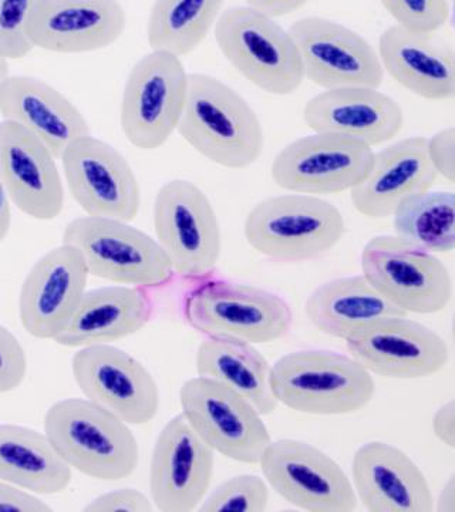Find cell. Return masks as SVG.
Listing matches in <instances>:
<instances>
[{"label": "cell", "mask_w": 455, "mask_h": 512, "mask_svg": "<svg viewBox=\"0 0 455 512\" xmlns=\"http://www.w3.org/2000/svg\"><path fill=\"white\" fill-rule=\"evenodd\" d=\"M214 29L219 52L249 83L273 96L298 92L305 80L298 47L275 18L234 6L221 13Z\"/></svg>", "instance_id": "cell-5"}, {"label": "cell", "mask_w": 455, "mask_h": 512, "mask_svg": "<svg viewBox=\"0 0 455 512\" xmlns=\"http://www.w3.org/2000/svg\"><path fill=\"white\" fill-rule=\"evenodd\" d=\"M357 501L369 512H433L436 500L409 454L386 441H369L352 460Z\"/></svg>", "instance_id": "cell-21"}, {"label": "cell", "mask_w": 455, "mask_h": 512, "mask_svg": "<svg viewBox=\"0 0 455 512\" xmlns=\"http://www.w3.org/2000/svg\"><path fill=\"white\" fill-rule=\"evenodd\" d=\"M276 400L293 412L312 416H345L372 402V373L352 356L329 350H298L272 366Z\"/></svg>", "instance_id": "cell-4"}, {"label": "cell", "mask_w": 455, "mask_h": 512, "mask_svg": "<svg viewBox=\"0 0 455 512\" xmlns=\"http://www.w3.org/2000/svg\"><path fill=\"white\" fill-rule=\"evenodd\" d=\"M86 512H153L151 497L136 488H119L91 500L84 507Z\"/></svg>", "instance_id": "cell-37"}, {"label": "cell", "mask_w": 455, "mask_h": 512, "mask_svg": "<svg viewBox=\"0 0 455 512\" xmlns=\"http://www.w3.org/2000/svg\"><path fill=\"white\" fill-rule=\"evenodd\" d=\"M127 13L117 0H40L33 13V45L59 55L99 52L119 42Z\"/></svg>", "instance_id": "cell-22"}, {"label": "cell", "mask_w": 455, "mask_h": 512, "mask_svg": "<svg viewBox=\"0 0 455 512\" xmlns=\"http://www.w3.org/2000/svg\"><path fill=\"white\" fill-rule=\"evenodd\" d=\"M60 160L67 188L86 215L136 220L141 207L140 184L116 147L89 134L73 141Z\"/></svg>", "instance_id": "cell-14"}, {"label": "cell", "mask_w": 455, "mask_h": 512, "mask_svg": "<svg viewBox=\"0 0 455 512\" xmlns=\"http://www.w3.org/2000/svg\"><path fill=\"white\" fill-rule=\"evenodd\" d=\"M28 375V356L18 338L0 323V394L19 389Z\"/></svg>", "instance_id": "cell-36"}, {"label": "cell", "mask_w": 455, "mask_h": 512, "mask_svg": "<svg viewBox=\"0 0 455 512\" xmlns=\"http://www.w3.org/2000/svg\"><path fill=\"white\" fill-rule=\"evenodd\" d=\"M153 312L146 288L114 285L86 291L55 342L79 349L111 345L146 328Z\"/></svg>", "instance_id": "cell-27"}, {"label": "cell", "mask_w": 455, "mask_h": 512, "mask_svg": "<svg viewBox=\"0 0 455 512\" xmlns=\"http://www.w3.org/2000/svg\"><path fill=\"white\" fill-rule=\"evenodd\" d=\"M56 160L35 134L13 121H0V181L9 200L33 220H56L63 212V178Z\"/></svg>", "instance_id": "cell-20"}, {"label": "cell", "mask_w": 455, "mask_h": 512, "mask_svg": "<svg viewBox=\"0 0 455 512\" xmlns=\"http://www.w3.org/2000/svg\"><path fill=\"white\" fill-rule=\"evenodd\" d=\"M303 76L322 89L374 87L384 80L379 53L362 35L335 20L308 16L289 28Z\"/></svg>", "instance_id": "cell-16"}, {"label": "cell", "mask_w": 455, "mask_h": 512, "mask_svg": "<svg viewBox=\"0 0 455 512\" xmlns=\"http://www.w3.org/2000/svg\"><path fill=\"white\" fill-rule=\"evenodd\" d=\"M437 178L430 138H404L374 153L369 173L350 191V198L363 217L384 220L404 201L431 190Z\"/></svg>", "instance_id": "cell-23"}, {"label": "cell", "mask_w": 455, "mask_h": 512, "mask_svg": "<svg viewBox=\"0 0 455 512\" xmlns=\"http://www.w3.org/2000/svg\"><path fill=\"white\" fill-rule=\"evenodd\" d=\"M73 468L57 453L46 433L0 424V480L33 494L63 493L72 483Z\"/></svg>", "instance_id": "cell-30"}, {"label": "cell", "mask_w": 455, "mask_h": 512, "mask_svg": "<svg viewBox=\"0 0 455 512\" xmlns=\"http://www.w3.org/2000/svg\"><path fill=\"white\" fill-rule=\"evenodd\" d=\"M10 227H12V220L0 215V242L5 241L6 237H8Z\"/></svg>", "instance_id": "cell-44"}, {"label": "cell", "mask_w": 455, "mask_h": 512, "mask_svg": "<svg viewBox=\"0 0 455 512\" xmlns=\"http://www.w3.org/2000/svg\"><path fill=\"white\" fill-rule=\"evenodd\" d=\"M377 53L384 73L414 96L454 100L455 52L434 33L411 32L394 25L380 36Z\"/></svg>", "instance_id": "cell-26"}, {"label": "cell", "mask_w": 455, "mask_h": 512, "mask_svg": "<svg viewBox=\"0 0 455 512\" xmlns=\"http://www.w3.org/2000/svg\"><path fill=\"white\" fill-rule=\"evenodd\" d=\"M89 268L79 249L63 244L50 249L30 269L19 293L23 329L40 340H55L66 328L86 293Z\"/></svg>", "instance_id": "cell-19"}, {"label": "cell", "mask_w": 455, "mask_h": 512, "mask_svg": "<svg viewBox=\"0 0 455 512\" xmlns=\"http://www.w3.org/2000/svg\"><path fill=\"white\" fill-rule=\"evenodd\" d=\"M197 376L207 377L234 390L254 404L262 416L278 409L272 387V366L252 343L208 338L195 353Z\"/></svg>", "instance_id": "cell-29"}, {"label": "cell", "mask_w": 455, "mask_h": 512, "mask_svg": "<svg viewBox=\"0 0 455 512\" xmlns=\"http://www.w3.org/2000/svg\"><path fill=\"white\" fill-rule=\"evenodd\" d=\"M63 242L79 249L91 276L113 284L158 288L175 274L157 239L127 221L79 217L64 228Z\"/></svg>", "instance_id": "cell-7"}, {"label": "cell", "mask_w": 455, "mask_h": 512, "mask_svg": "<svg viewBox=\"0 0 455 512\" xmlns=\"http://www.w3.org/2000/svg\"><path fill=\"white\" fill-rule=\"evenodd\" d=\"M430 151L438 175L455 185V127L434 134L430 138Z\"/></svg>", "instance_id": "cell-38"}, {"label": "cell", "mask_w": 455, "mask_h": 512, "mask_svg": "<svg viewBox=\"0 0 455 512\" xmlns=\"http://www.w3.org/2000/svg\"><path fill=\"white\" fill-rule=\"evenodd\" d=\"M436 510L438 512H455V471L441 490L440 497L436 501Z\"/></svg>", "instance_id": "cell-42"}, {"label": "cell", "mask_w": 455, "mask_h": 512, "mask_svg": "<svg viewBox=\"0 0 455 512\" xmlns=\"http://www.w3.org/2000/svg\"><path fill=\"white\" fill-rule=\"evenodd\" d=\"M400 28L436 33L450 18V0H379Z\"/></svg>", "instance_id": "cell-35"}, {"label": "cell", "mask_w": 455, "mask_h": 512, "mask_svg": "<svg viewBox=\"0 0 455 512\" xmlns=\"http://www.w3.org/2000/svg\"><path fill=\"white\" fill-rule=\"evenodd\" d=\"M9 76V60L5 56L0 55V86Z\"/></svg>", "instance_id": "cell-45"}, {"label": "cell", "mask_w": 455, "mask_h": 512, "mask_svg": "<svg viewBox=\"0 0 455 512\" xmlns=\"http://www.w3.org/2000/svg\"><path fill=\"white\" fill-rule=\"evenodd\" d=\"M72 375L86 399L130 426L150 423L160 410V389L150 370L116 346L80 348L72 357Z\"/></svg>", "instance_id": "cell-15"}, {"label": "cell", "mask_w": 455, "mask_h": 512, "mask_svg": "<svg viewBox=\"0 0 455 512\" xmlns=\"http://www.w3.org/2000/svg\"><path fill=\"white\" fill-rule=\"evenodd\" d=\"M309 2L310 0H246V5L276 19L291 15Z\"/></svg>", "instance_id": "cell-41"}, {"label": "cell", "mask_w": 455, "mask_h": 512, "mask_svg": "<svg viewBox=\"0 0 455 512\" xmlns=\"http://www.w3.org/2000/svg\"><path fill=\"white\" fill-rule=\"evenodd\" d=\"M180 406L198 436L229 460L259 464L271 444V433L254 404L215 380H187L180 389Z\"/></svg>", "instance_id": "cell-11"}, {"label": "cell", "mask_w": 455, "mask_h": 512, "mask_svg": "<svg viewBox=\"0 0 455 512\" xmlns=\"http://www.w3.org/2000/svg\"><path fill=\"white\" fill-rule=\"evenodd\" d=\"M0 114L3 120L35 134L59 160L73 141L90 134L89 123L76 104L37 77L9 76L3 82Z\"/></svg>", "instance_id": "cell-25"}, {"label": "cell", "mask_w": 455, "mask_h": 512, "mask_svg": "<svg viewBox=\"0 0 455 512\" xmlns=\"http://www.w3.org/2000/svg\"><path fill=\"white\" fill-rule=\"evenodd\" d=\"M0 512H52V507L30 491L0 480Z\"/></svg>", "instance_id": "cell-39"}, {"label": "cell", "mask_w": 455, "mask_h": 512, "mask_svg": "<svg viewBox=\"0 0 455 512\" xmlns=\"http://www.w3.org/2000/svg\"><path fill=\"white\" fill-rule=\"evenodd\" d=\"M190 74L181 57L151 50L128 73L120 104V126L131 146L158 150L180 126Z\"/></svg>", "instance_id": "cell-8"}, {"label": "cell", "mask_w": 455, "mask_h": 512, "mask_svg": "<svg viewBox=\"0 0 455 512\" xmlns=\"http://www.w3.org/2000/svg\"><path fill=\"white\" fill-rule=\"evenodd\" d=\"M155 239L170 259L175 274L205 278L218 265L222 232L208 195L187 180L165 183L155 195Z\"/></svg>", "instance_id": "cell-9"}, {"label": "cell", "mask_w": 455, "mask_h": 512, "mask_svg": "<svg viewBox=\"0 0 455 512\" xmlns=\"http://www.w3.org/2000/svg\"><path fill=\"white\" fill-rule=\"evenodd\" d=\"M303 121L313 133L340 134L376 147L399 136L404 113L379 89L340 87L310 99L303 107Z\"/></svg>", "instance_id": "cell-24"}, {"label": "cell", "mask_w": 455, "mask_h": 512, "mask_svg": "<svg viewBox=\"0 0 455 512\" xmlns=\"http://www.w3.org/2000/svg\"><path fill=\"white\" fill-rule=\"evenodd\" d=\"M350 356L384 379H426L446 367L447 343L423 323L407 316L377 320L346 340Z\"/></svg>", "instance_id": "cell-18"}, {"label": "cell", "mask_w": 455, "mask_h": 512, "mask_svg": "<svg viewBox=\"0 0 455 512\" xmlns=\"http://www.w3.org/2000/svg\"><path fill=\"white\" fill-rule=\"evenodd\" d=\"M225 0H155L147 23L151 50L191 55L207 39Z\"/></svg>", "instance_id": "cell-31"}, {"label": "cell", "mask_w": 455, "mask_h": 512, "mask_svg": "<svg viewBox=\"0 0 455 512\" xmlns=\"http://www.w3.org/2000/svg\"><path fill=\"white\" fill-rule=\"evenodd\" d=\"M188 325L207 338L237 339L252 345L281 340L291 332L289 303L266 289L227 281H208L184 301Z\"/></svg>", "instance_id": "cell-6"}, {"label": "cell", "mask_w": 455, "mask_h": 512, "mask_svg": "<svg viewBox=\"0 0 455 512\" xmlns=\"http://www.w3.org/2000/svg\"><path fill=\"white\" fill-rule=\"evenodd\" d=\"M394 231L414 247L430 254L455 249V192H421L409 198L393 214Z\"/></svg>", "instance_id": "cell-32"}, {"label": "cell", "mask_w": 455, "mask_h": 512, "mask_svg": "<svg viewBox=\"0 0 455 512\" xmlns=\"http://www.w3.org/2000/svg\"><path fill=\"white\" fill-rule=\"evenodd\" d=\"M451 335H453V342L455 346V312L453 315V322H451Z\"/></svg>", "instance_id": "cell-46"}, {"label": "cell", "mask_w": 455, "mask_h": 512, "mask_svg": "<svg viewBox=\"0 0 455 512\" xmlns=\"http://www.w3.org/2000/svg\"><path fill=\"white\" fill-rule=\"evenodd\" d=\"M360 265L364 278L407 315H434L453 299V278L447 266L397 235L370 239Z\"/></svg>", "instance_id": "cell-10"}, {"label": "cell", "mask_w": 455, "mask_h": 512, "mask_svg": "<svg viewBox=\"0 0 455 512\" xmlns=\"http://www.w3.org/2000/svg\"><path fill=\"white\" fill-rule=\"evenodd\" d=\"M45 433L73 470L93 480H124L140 463V446L130 424L86 397L52 404Z\"/></svg>", "instance_id": "cell-2"}, {"label": "cell", "mask_w": 455, "mask_h": 512, "mask_svg": "<svg viewBox=\"0 0 455 512\" xmlns=\"http://www.w3.org/2000/svg\"><path fill=\"white\" fill-rule=\"evenodd\" d=\"M305 315L323 335L346 340L377 320L407 316L363 275L336 278L318 286L305 302Z\"/></svg>", "instance_id": "cell-28"}, {"label": "cell", "mask_w": 455, "mask_h": 512, "mask_svg": "<svg viewBox=\"0 0 455 512\" xmlns=\"http://www.w3.org/2000/svg\"><path fill=\"white\" fill-rule=\"evenodd\" d=\"M215 451L198 436L184 414L160 431L151 454L148 487L155 510L192 512L210 493Z\"/></svg>", "instance_id": "cell-17"}, {"label": "cell", "mask_w": 455, "mask_h": 512, "mask_svg": "<svg viewBox=\"0 0 455 512\" xmlns=\"http://www.w3.org/2000/svg\"><path fill=\"white\" fill-rule=\"evenodd\" d=\"M177 131L202 157L228 170H245L264 153V127L256 111L210 74H190Z\"/></svg>", "instance_id": "cell-1"}, {"label": "cell", "mask_w": 455, "mask_h": 512, "mask_svg": "<svg viewBox=\"0 0 455 512\" xmlns=\"http://www.w3.org/2000/svg\"><path fill=\"white\" fill-rule=\"evenodd\" d=\"M433 433L444 446L455 450V399L447 402L434 413Z\"/></svg>", "instance_id": "cell-40"}, {"label": "cell", "mask_w": 455, "mask_h": 512, "mask_svg": "<svg viewBox=\"0 0 455 512\" xmlns=\"http://www.w3.org/2000/svg\"><path fill=\"white\" fill-rule=\"evenodd\" d=\"M259 466L271 490L299 510L353 512L359 504L345 470L306 441L272 440Z\"/></svg>", "instance_id": "cell-12"}, {"label": "cell", "mask_w": 455, "mask_h": 512, "mask_svg": "<svg viewBox=\"0 0 455 512\" xmlns=\"http://www.w3.org/2000/svg\"><path fill=\"white\" fill-rule=\"evenodd\" d=\"M454 100H455V97H454Z\"/></svg>", "instance_id": "cell-48"}, {"label": "cell", "mask_w": 455, "mask_h": 512, "mask_svg": "<svg viewBox=\"0 0 455 512\" xmlns=\"http://www.w3.org/2000/svg\"><path fill=\"white\" fill-rule=\"evenodd\" d=\"M373 147L340 134L313 133L292 141L272 161L273 183L288 192L332 195L352 191L369 173Z\"/></svg>", "instance_id": "cell-13"}, {"label": "cell", "mask_w": 455, "mask_h": 512, "mask_svg": "<svg viewBox=\"0 0 455 512\" xmlns=\"http://www.w3.org/2000/svg\"><path fill=\"white\" fill-rule=\"evenodd\" d=\"M271 500V487L265 478L242 474L228 478L207 494L201 512H265Z\"/></svg>", "instance_id": "cell-33"}, {"label": "cell", "mask_w": 455, "mask_h": 512, "mask_svg": "<svg viewBox=\"0 0 455 512\" xmlns=\"http://www.w3.org/2000/svg\"><path fill=\"white\" fill-rule=\"evenodd\" d=\"M40 0H0V55L23 59L35 49L30 25Z\"/></svg>", "instance_id": "cell-34"}, {"label": "cell", "mask_w": 455, "mask_h": 512, "mask_svg": "<svg viewBox=\"0 0 455 512\" xmlns=\"http://www.w3.org/2000/svg\"><path fill=\"white\" fill-rule=\"evenodd\" d=\"M0 215L5 218L12 220V210H10V200L8 194H6L5 187H3L2 181H0Z\"/></svg>", "instance_id": "cell-43"}, {"label": "cell", "mask_w": 455, "mask_h": 512, "mask_svg": "<svg viewBox=\"0 0 455 512\" xmlns=\"http://www.w3.org/2000/svg\"><path fill=\"white\" fill-rule=\"evenodd\" d=\"M249 247L279 262H306L335 249L346 234L342 212L318 195L288 192L265 198L248 212Z\"/></svg>", "instance_id": "cell-3"}, {"label": "cell", "mask_w": 455, "mask_h": 512, "mask_svg": "<svg viewBox=\"0 0 455 512\" xmlns=\"http://www.w3.org/2000/svg\"><path fill=\"white\" fill-rule=\"evenodd\" d=\"M450 2H453V3H455V0H450Z\"/></svg>", "instance_id": "cell-47"}]
</instances>
